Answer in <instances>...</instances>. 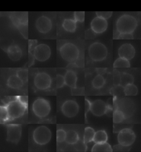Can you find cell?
Returning a JSON list of instances; mask_svg holds the SVG:
<instances>
[{"mask_svg": "<svg viewBox=\"0 0 141 152\" xmlns=\"http://www.w3.org/2000/svg\"><path fill=\"white\" fill-rule=\"evenodd\" d=\"M137 27V20L134 16L125 14L120 17L116 22V31L120 34H132Z\"/></svg>", "mask_w": 141, "mask_h": 152, "instance_id": "1", "label": "cell"}, {"mask_svg": "<svg viewBox=\"0 0 141 152\" xmlns=\"http://www.w3.org/2000/svg\"><path fill=\"white\" fill-rule=\"evenodd\" d=\"M62 58L69 63H74L80 55V51L75 44L71 42L65 43L60 49Z\"/></svg>", "mask_w": 141, "mask_h": 152, "instance_id": "2", "label": "cell"}, {"mask_svg": "<svg viewBox=\"0 0 141 152\" xmlns=\"http://www.w3.org/2000/svg\"><path fill=\"white\" fill-rule=\"evenodd\" d=\"M88 53L93 61L99 62L106 58L107 55V49L106 46L102 43L95 42L89 46Z\"/></svg>", "mask_w": 141, "mask_h": 152, "instance_id": "3", "label": "cell"}, {"mask_svg": "<svg viewBox=\"0 0 141 152\" xmlns=\"http://www.w3.org/2000/svg\"><path fill=\"white\" fill-rule=\"evenodd\" d=\"M7 109L9 120L22 116L27 110V106L19 102L17 98L8 103L6 105Z\"/></svg>", "mask_w": 141, "mask_h": 152, "instance_id": "4", "label": "cell"}, {"mask_svg": "<svg viewBox=\"0 0 141 152\" xmlns=\"http://www.w3.org/2000/svg\"><path fill=\"white\" fill-rule=\"evenodd\" d=\"M32 109L34 114L40 118H45L51 111V106L46 99L39 98L36 99L33 104Z\"/></svg>", "mask_w": 141, "mask_h": 152, "instance_id": "5", "label": "cell"}, {"mask_svg": "<svg viewBox=\"0 0 141 152\" xmlns=\"http://www.w3.org/2000/svg\"><path fill=\"white\" fill-rule=\"evenodd\" d=\"M33 138L37 145H46L51 138V131L45 126H40L34 131Z\"/></svg>", "mask_w": 141, "mask_h": 152, "instance_id": "6", "label": "cell"}, {"mask_svg": "<svg viewBox=\"0 0 141 152\" xmlns=\"http://www.w3.org/2000/svg\"><path fill=\"white\" fill-rule=\"evenodd\" d=\"M136 138V134L134 131L129 128H126L119 132L118 135V141L119 145L129 147L134 144Z\"/></svg>", "mask_w": 141, "mask_h": 152, "instance_id": "7", "label": "cell"}, {"mask_svg": "<svg viewBox=\"0 0 141 152\" xmlns=\"http://www.w3.org/2000/svg\"><path fill=\"white\" fill-rule=\"evenodd\" d=\"M80 107L78 103L73 100L65 102L61 107V111L65 116L69 118L75 117L79 112Z\"/></svg>", "mask_w": 141, "mask_h": 152, "instance_id": "8", "label": "cell"}, {"mask_svg": "<svg viewBox=\"0 0 141 152\" xmlns=\"http://www.w3.org/2000/svg\"><path fill=\"white\" fill-rule=\"evenodd\" d=\"M34 84L38 89L46 90L51 87V78L46 73H38L35 76Z\"/></svg>", "mask_w": 141, "mask_h": 152, "instance_id": "9", "label": "cell"}, {"mask_svg": "<svg viewBox=\"0 0 141 152\" xmlns=\"http://www.w3.org/2000/svg\"><path fill=\"white\" fill-rule=\"evenodd\" d=\"M7 140L9 142L17 144L22 136V127L20 125L10 124L7 126Z\"/></svg>", "mask_w": 141, "mask_h": 152, "instance_id": "10", "label": "cell"}, {"mask_svg": "<svg viewBox=\"0 0 141 152\" xmlns=\"http://www.w3.org/2000/svg\"><path fill=\"white\" fill-rule=\"evenodd\" d=\"M51 53V51L49 46L45 44H40L35 48L33 55L35 60L44 62L49 58Z\"/></svg>", "mask_w": 141, "mask_h": 152, "instance_id": "11", "label": "cell"}, {"mask_svg": "<svg viewBox=\"0 0 141 152\" xmlns=\"http://www.w3.org/2000/svg\"><path fill=\"white\" fill-rule=\"evenodd\" d=\"M52 22L49 18L45 15L39 17L36 21L35 26L39 32L42 34L49 33L52 29Z\"/></svg>", "mask_w": 141, "mask_h": 152, "instance_id": "12", "label": "cell"}, {"mask_svg": "<svg viewBox=\"0 0 141 152\" xmlns=\"http://www.w3.org/2000/svg\"><path fill=\"white\" fill-rule=\"evenodd\" d=\"M107 26V20L97 16L92 20L91 23V29L96 34H102L106 31Z\"/></svg>", "mask_w": 141, "mask_h": 152, "instance_id": "13", "label": "cell"}, {"mask_svg": "<svg viewBox=\"0 0 141 152\" xmlns=\"http://www.w3.org/2000/svg\"><path fill=\"white\" fill-rule=\"evenodd\" d=\"M136 50L133 45L129 43L123 44L121 46L118 50L119 57L125 58L130 61L135 56Z\"/></svg>", "mask_w": 141, "mask_h": 152, "instance_id": "14", "label": "cell"}, {"mask_svg": "<svg viewBox=\"0 0 141 152\" xmlns=\"http://www.w3.org/2000/svg\"><path fill=\"white\" fill-rule=\"evenodd\" d=\"M107 105L101 99L95 100L92 103L91 111L96 116H102L107 113Z\"/></svg>", "mask_w": 141, "mask_h": 152, "instance_id": "15", "label": "cell"}, {"mask_svg": "<svg viewBox=\"0 0 141 152\" xmlns=\"http://www.w3.org/2000/svg\"><path fill=\"white\" fill-rule=\"evenodd\" d=\"M8 56L13 61H18L22 57V51L19 46L12 44L7 50Z\"/></svg>", "mask_w": 141, "mask_h": 152, "instance_id": "16", "label": "cell"}, {"mask_svg": "<svg viewBox=\"0 0 141 152\" xmlns=\"http://www.w3.org/2000/svg\"><path fill=\"white\" fill-rule=\"evenodd\" d=\"M12 21L15 27L19 29V31H20V29H24V28H26L28 25L27 13H26L25 15H20V17L13 15V18H12Z\"/></svg>", "mask_w": 141, "mask_h": 152, "instance_id": "17", "label": "cell"}, {"mask_svg": "<svg viewBox=\"0 0 141 152\" xmlns=\"http://www.w3.org/2000/svg\"><path fill=\"white\" fill-rule=\"evenodd\" d=\"M66 85L71 88H76L77 82L76 73L71 70H68L65 75Z\"/></svg>", "mask_w": 141, "mask_h": 152, "instance_id": "18", "label": "cell"}, {"mask_svg": "<svg viewBox=\"0 0 141 152\" xmlns=\"http://www.w3.org/2000/svg\"><path fill=\"white\" fill-rule=\"evenodd\" d=\"M24 82L17 75H12L8 78L7 85L12 89H19L23 86Z\"/></svg>", "mask_w": 141, "mask_h": 152, "instance_id": "19", "label": "cell"}, {"mask_svg": "<svg viewBox=\"0 0 141 152\" xmlns=\"http://www.w3.org/2000/svg\"><path fill=\"white\" fill-rule=\"evenodd\" d=\"M113 149L108 143H95L93 146L92 152H112Z\"/></svg>", "mask_w": 141, "mask_h": 152, "instance_id": "20", "label": "cell"}, {"mask_svg": "<svg viewBox=\"0 0 141 152\" xmlns=\"http://www.w3.org/2000/svg\"><path fill=\"white\" fill-rule=\"evenodd\" d=\"M62 27L65 31L73 33L77 28V22L73 19H65L62 23Z\"/></svg>", "mask_w": 141, "mask_h": 152, "instance_id": "21", "label": "cell"}, {"mask_svg": "<svg viewBox=\"0 0 141 152\" xmlns=\"http://www.w3.org/2000/svg\"><path fill=\"white\" fill-rule=\"evenodd\" d=\"M108 139V136L105 130H99L95 132L93 142L95 143H106Z\"/></svg>", "mask_w": 141, "mask_h": 152, "instance_id": "22", "label": "cell"}, {"mask_svg": "<svg viewBox=\"0 0 141 152\" xmlns=\"http://www.w3.org/2000/svg\"><path fill=\"white\" fill-rule=\"evenodd\" d=\"M80 140L79 135L76 131L74 130H69L67 132L66 142L69 145H75Z\"/></svg>", "mask_w": 141, "mask_h": 152, "instance_id": "23", "label": "cell"}, {"mask_svg": "<svg viewBox=\"0 0 141 152\" xmlns=\"http://www.w3.org/2000/svg\"><path fill=\"white\" fill-rule=\"evenodd\" d=\"M95 130L91 127H87L84 129L83 140L85 144L89 143L93 141L94 137L95 136Z\"/></svg>", "mask_w": 141, "mask_h": 152, "instance_id": "24", "label": "cell"}, {"mask_svg": "<svg viewBox=\"0 0 141 152\" xmlns=\"http://www.w3.org/2000/svg\"><path fill=\"white\" fill-rule=\"evenodd\" d=\"M134 77L131 75L127 73H123L121 75L120 77V86L123 88L125 87L127 85L130 84H134Z\"/></svg>", "mask_w": 141, "mask_h": 152, "instance_id": "25", "label": "cell"}, {"mask_svg": "<svg viewBox=\"0 0 141 152\" xmlns=\"http://www.w3.org/2000/svg\"><path fill=\"white\" fill-rule=\"evenodd\" d=\"M130 66H131V64H130V61L121 57L118 58L115 61L113 64L114 68H119V69L129 68Z\"/></svg>", "mask_w": 141, "mask_h": 152, "instance_id": "26", "label": "cell"}, {"mask_svg": "<svg viewBox=\"0 0 141 152\" xmlns=\"http://www.w3.org/2000/svg\"><path fill=\"white\" fill-rule=\"evenodd\" d=\"M138 88L134 84L127 85L123 88V93L126 96H135L138 93Z\"/></svg>", "mask_w": 141, "mask_h": 152, "instance_id": "27", "label": "cell"}, {"mask_svg": "<svg viewBox=\"0 0 141 152\" xmlns=\"http://www.w3.org/2000/svg\"><path fill=\"white\" fill-rule=\"evenodd\" d=\"M113 122L115 124H120L124 121L125 119V115L124 113L118 109H115L113 114Z\"/></svg>", "mask_w": 141, "mask_h": 152, "instance_id": "28", "label": "cell"}, {"mask_svg": "<svg viewBox=\"0 0 141 152\" xmlns=\"http://www.w3.org/2000/svg\"><path fill=\"white\" fill-rule=\"evenodd\" d=\"M105 82V80L103 76L101 75H98L92 80V84L93 87L95 89H100L103 87Z\"/></svg>", "mask_w": 141, "mask_h": 152, "instance_id": "29", "label": "cell"}, {"mask_svg": "<svg viewBox=\"0 0 141 152\" xmlns=\"http://www.w3.org/2000/svg\"><path fill=\"white\" fill-rule=\"evenodd\" d=\"M0 119L1 123L3 122L7 121L9 120V115L6 106H1L0 107Z\"/></svg>", "mask_w": 141, "mask_h": 152, "instance_id": "30", "label": "cell"}, {"mask_svg": "<svg viewBox=\"0 0 141 152\" xmlns=\"http://www.w3.org/2000/svg\"><path fill=\"white\" fill-rule=\"evenodd\" d=\"M67 132H65V130L59 129L56 131V141L58 143H61L66 141Z\"/></svg>", "mask_w": 141, "mask_h": 152, "instance_id": "31", "label": "cell"}, {"mask_svg": "<svg viewBox=\"0 0 141 152\" xmlns=\"http://www.w3.org/2000/svg\"><path fill=\"white\" fill-rule=\"evenodd\" d=\"M17 76L19 77L24 83L26 82L28 78V73L26 69H20L17 73Z\"/></svg>", "mask_w": 141, "mask_h": 152, "instance_id": "32", "label": "cell"}, {"mask_svg": "<svg viewBox=\"0 0 141 152\" xmlns=\"http://www.w3.org/2000/svg\"><path fill=\"white\" fill-rule=\"evenodd\" d=\"M74 19L77 22L82 23L85 19V12H74Z\"/></svg>", "mask_w": 141, "mask_h": 152, "instance_id": "33", "label": "cell"}, {"mask_svg": "<svg viewBox=\"0 0 141 152\" xmlns=\"http://www.w3.org/2000/svg\"><path fill=\"white\" fill-rule=\"evenodd\" d=\"M56 87L57 88L63 87L66 84L65 77L61 75H57L56 78Z\"/></svg>", "mask_w": 141, "mask_h": 152, "instance_id": "34", "label": "cell"}, {"mask_svg": "<svg viewBox=\"0 0 141 152\" xmlns=\"http://www.w3.org/2000/svg\"><path fill=\"white\" fill-rule=\"evenodd\" d=\"M95 13L97 17L106 20L110 18L113 15L112 12H97Z\"/></svg>", "mask_w": 141, "mask_h": 152, "instance_id": "35", "label": "cell"}, {"mask_svg": "<svg viewBox=\"0 0 141 152\" xmlns=\"http://www.w3.org/2000/svg\"><path fill=\"white\" fill-rule=\"evenodd\" d=\"M92 103L87 99H85V117L87 116V114L91 109Z\"/></svg>", "mask_w": 141, "mask_h": 152, "instance_id": "36", "label": "cell"}, {"mask_svg": "<svg viewBox=\"0 0 141 152\" xmlns=\"http://www.w3.org/2000/svg\"><path fill=\"white\" fill-rule=\"evenodd\" d=\"M29 56H28V64H29V67H31V66L34 64V60H35L33 53L29 52L28 53Z\"/></svg>", "mask_w": 141, "mask_h": 152, "instance_id": "37", "label": "cell"}, {"mask_svg": "<svg viewBox=\"0 0 141 152\" xmlns=\"http://www.w3.org/2000/svg\"><path fill=\"white\" fill-rule=\"evenodd\" d=\"M17 98L20 102L21 103H23V104L28 106V96H17Z\"/></svg>", "mask_w": 141, "mask_h": 152, "instance_id": "38", "label": "cell"}, {"mask_svg": "<svg viewBox=\"0 0 141 152\" xmlns=\"http://www.w3.org/2000/svg\"><path fill=\"white\" fill-rule=\"evenodd\" d=\"M118 39H133V35L132 34H120Z\"/></svg>", "mask_w": 141, "mask_h": 152, "instance_id": "39", "label": "cell"}]
</instances>
